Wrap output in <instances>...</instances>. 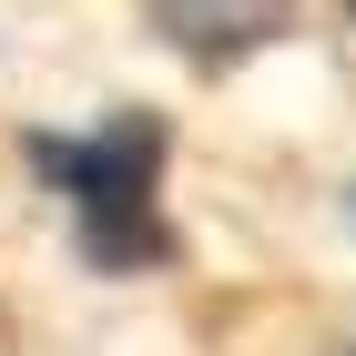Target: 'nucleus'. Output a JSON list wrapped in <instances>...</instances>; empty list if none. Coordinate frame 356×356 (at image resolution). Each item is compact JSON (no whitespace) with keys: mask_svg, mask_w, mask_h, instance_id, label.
<instances>
[{"mask_svg":"<svg viewBox=\"0 0 356 356\" xmlns=\"http://www.w3.org/2000/svg\"><path fill=\"white\" fill-rule=\"evenodd\" d=\"M336 356H356V346H336Z\"/></svg>","mask_w":356,"mask_h":356,"instance_id":"nucleus-4","label":"nucleus"},{"mask_svg":"<svg viewBox=\"0 0 356 356\" xmlns=\"http://www.w3.org/2000/svg\"><path fill=\"white\" fill-rule=\"evenodd\" d=\"M143 10L193 72H234V61H254L265 41L296 31V0H143Z\"/></svg>","mask_w":356,"mask_h":356,"instance_id":"nucleus-2","label":"nucleus"},{"mask_svg":"<svg viewBox=\"0 0 356 356\" xmlns=\"http://www.w3.org/2000/svg\"><path fill=\"white\" fill-rule=\"evenodd\" d=\"M336 10H346V21H356V0H336Z\"/></svg>","mask_w":356,"mask_h":356,"instance_id":"nucleus-3","label":"nucleus"},{"mask_svg":"<svg viewBox=\"0 0 356 356\" xmlns=\"http://www.w3.org/2000/svg\"><path fill=\"white\" fill-rule=\"evenodd\" d=\"M31 153H41V163H51V184L72 193L82 245L102 254V265L163 254V234H153V163H163V122L122 112V122H112V133H92V143H31Z\"/></svg>","mask_w":356,"mask_h":356,"instance_id":"nucleus-1","label":"nucleus"}]
</instances>
